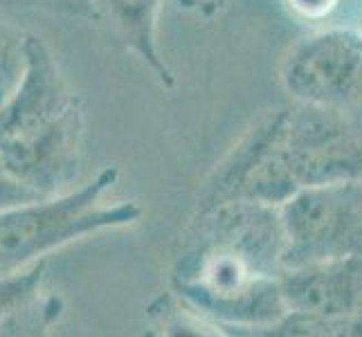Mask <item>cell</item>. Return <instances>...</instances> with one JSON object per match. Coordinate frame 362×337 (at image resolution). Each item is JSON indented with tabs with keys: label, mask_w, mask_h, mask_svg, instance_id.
<instances>
[{
	"label": "cell",
	"mask_w": 362,
	"mask_h": 337,
	"mask_svg": "<svg viewBox=\"0 0 362 337\" xmlns=\"http://www.w3.org/2000/svg\"><path fill=\"white\" fill-rule=\"evenodd\" d=\"M281 270L279 207L232 201L194 211L178 239L169 288L216 329L261 335L288 313Z\"/></svg>",
	"instance_id": "cell-1"
},
{
	"label": "cell",
	"mask_w": 362,
	"mask_h": 337,
	"mask_svg": "<svg viewBox=\"0 0 362 337\" xmlns=\"http://www.w3.org/2000/svg\"><path fill=\"white\" fill-rule=\"evenodd\" d=\"M362 178V117L293 102L266 110L205 178L194 211L247 201L279 207L299 189Z\"/></svg>",
	"instance_id": "cell-2"
},
{
	"label": "cell",
	"mask_w": 362,
	"mask_h": 337,
	"mask_svg": "<svg viewBox=\"0 0 362 337\" xmlns=\"http://www.w3.org/2000/svg\"><path fill=\"white\" fill-rule=\"evenodd\" d=\"M117 178L115 167H104L79 189L0 211V274L28 268L74 241L135 225L144 214L135 201H104Z\"/></svg>",
	"instance_id": "cell-3"
},
{
	"label": "cell",
	"mask_w": 362,
	"mask_h": 337,
	"mask_svg": "<svg viewBox=\"0 0 362 337\" xmlns=\"http://www.w3.org/2000/svg\"><path fill=\"white\" fill-rule=\"evenodd\" d=\"M284 268L362 256V178L299 189L279 205Z\"/></svg>",
	"instance_id": "cell-4"
},
{
	"label": "cell",
	"mask_w": 362,
	"mask_h": 337,
	"mask_svg": "<svg viewBox=\"0 0 362 337\" xmlns=\"http://www.w3.org/2000/svg\"><path fill=\"white\" fill-rule=\"evenodd\" d=\"M293 102L362 117V30L331 28L299 39L279 66Z\"/></svg>",
	"instance_id": "cell-5"
},
{
	"label": "cell",
	"mask_w": 362,
	"mask_h": 337,
	"mask_svg": "<svg viewBox=\"0 0 362 337\" xmlns=\"http://www.w3.org/2000/svg\"><path fill=\"white\" fill-rule=\"evenodd\" d=\"M83 144V106L74 97L70 106L45 126L21 140L0 146V160L14 176L49 198L68 191L81 160Z\"/></svg>",
	"instance_id": "cell-6"
},
{
	"label": "cell",
	"mask_w": 362,
	"mask_h": 337,
	"mask_svg": "<svg viewBox=\"0 0 362 337\" xmlns=\"http://www.w3.org/2000/svg\"><path fill=\"white\" fill-rule=\"evenodd\" d=\"M279 283L288 310L346 321L362 335V256L284 268Z\"/></svg>",
	"instance_id": "cell-7"
},
{
	"label": "cell",
	"mask_w": 362,
	"mask_h": 337,
	"mask_svg": "<svg viewBox=\"0 0 362 337\" xmlns=\"http://www.w3.org/2000/svg\"><path fill=\"white\" fill-rule=\"evenodd\" d=\"M28 72L16 97L0 115V146L21 140L61 115L77 95L66 85L54 54L41 36H28Z\"/></svg>",
	"instance_id": "cell-8"
},
{
	"label": "cell",
	"mask_w": 362,
	"mask_h": 337,
	"mask_svg": "<svg viewBox=\"0 0 362 337\" xmlns=\"http://www.w3.org/2000/svg\"><path fill=\"white\" fill-rule=\"evenodd\" d=\"M165 0H97L124 47L153 74L165 90L176 85V77L160 52L158 23Z\"/></svg>",
	"instance_id": "cell-9"
},
{
	"label": "cell",
	"mask_w": 362,
	"mask_h": 337,
	"mask_svg": "<svg viewBox=\"0 0 362 337\" xmlns=\"http://www.w3.org/2000/svg\"><path fill=\"white\" fill-rule=\"evenodd\" d=\"M45 279V259L36 264L0 274V329L11 326L21 315L39 302V292Z\"/></svg>",
	"instance_id": "cell-10"
},
{
	"label": "cell",
	"mask_w": 362,
	"mask_h": 337,
	"mask_svg": "<svg viewBox=\"0 0 362 337\" xmlns=\"http://www.w3.org/2000/svg\"><path fill=\"white\" fill-rule=\"evenodd\" d=\"M28 32L0 20V115L16 97L28 72Z\"/></svg>",
	"instance_id": "cell-11"
},
{
	"label": "cell",
	"mask_w": 362,
	"mask_h": 337,
	"mask_svg": "<svg viewBox=\"0 0 362 337\" xmlns=\"http://www.w3.org/2000/svg\"><path fill=\"white\" fill-rule=\"evenodd\" d=\"M41 198L45 196H41L39 191H34L25 182H21L14 173L5 167V162L0 160V211L23 205V203L41 201Z\"/></svg>",
	"instance_id": "cell-12"
},
{
	"label": "cell",
	"mask_w": 362,
	"mask_h": 337,
	"mask_svg": "<svg viewBox=\"0 0 362 337\" xmlns=\"http://www.w3.org/2000/svg\"><path fill=\"white\" fill-rule=\"evenodd\" d=\"M295 16L304 20H324L338 9L340 0H284Z\"/></svg>",
	"instance_id": "cell-13"
},
{
	"label": "cell",
	"mask_w": 362,
	"mask_h": 337,
	"mask_svg": "<svg viewBox=\"0 0 362 337\" xmlns=\"http://www.w3.org/2000/svg\"><path fill=\"white\" fill-rule=\"evenodd\" d=\"M180 3L187 7V9H194L198 14H205V16H211L216 14V11L228 3V0H180Z\"/></svg>",
	"instance_id": "cell-14"
}]
</instances>
